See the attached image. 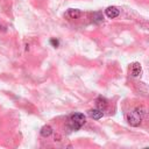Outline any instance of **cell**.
I'll return each instance as SVG.
<instances>
[{"label":"cell","instance_id":"6da1fadb","mask_svg":"<svg viewBox=\"0 0 149 149\" xmlns=\"http://www.w3.org/2000/svg\"><path fill=\"white\" fill-rule=\"evenodd\" d=\"M144 114H146L144 108H136V109H134V111H132L127 114V116H126L127 122L133 127H137L142 122V119H143Z\"/></svg>","mask_w":149,"mask_h":149},{"label":"cell","instance_id":"7a4b0ae2","mask_svg":"<svg viewBox=\"0 0 149 149\" xmlns=\"http://www.w3.org/2000/svg\"><path fill=\"white\" fill-rule=\"evenodd\" d=\"M85 123V115L83 113H73L69 118V127L72 130L80 129Z\"/></svg>","mask_w":149,"mask_h":149},{"label":"cell","instance_id":"3957f363","mask_svg":"<svg viewBox=\"0 0 149 149\" xmlns=\"http://www.w3.org/2000/svg\"><path fill=\"white\" fill-rule=\"evenodd\" d=\"M105 13H106V15H107V17H109V19H114V17H116L118 15H119V9L115 7V6H109V7H107L106 9H105Z\"/></svg>","mask_w":149,"mask_h":149},{"label":"cell","instance_id":"277c9868","mask_svg":"<svg viewBox=\"0 0 149 149\" xmlns=\"http://www.w3.org/2000/svg\"><path fill=\"white\" fill-rule=\"evenodd\" d=\"M88 115H90L92 119H94V120H99V119L102 118L104 113H102L101 109H99V108H94V109H90V111H88Z\"/></svg>","mask_w":149,"mask_h":149},{"label":"cell","instance_id":"5b68a950","mask_svg":"<svg viewBox=\"0 0 149 149\" xmlns=\"http://www.w3.org/2000/svg\"><path fill=\"white\" fill-rule=\"evenodd\" d=\"M130 71H132V76L133 77H137L142 71V68H141L140 63H137V62L133 63L132 66H130Z\"/></svg>","mask_w":149,"mask_h":149},{"label":"cell","instance_id":"8992f818","mask_svg":"<svg viewBox=\"0 0 149 149\" xmlns=\"http://www.w3.org/2000/svg\"><path fill=\"white\" fill-rule=\"evenodd\" d=\"M95 106H97V108L104 111V109L107 107V100H106V98H104V97H98V99L95 100Z\"/></svg>","mask_w":149,"mask_h":149},{"label":"cell","instance_id":"52a82bcc","mask_svg":"<svg viewBox=\"0 0 149 149\" xmlns=\"http://www.w3.org/2000/svg\"><path fill=\"white\" fill-rule=\"evenodd\" d=\"M40 133H41V135H42L43 137H48V136H50V135L52 134V128H51L49 125H45V126H43V127L41 128Z\"/></svg>","mask_w":149,"mask_h":149},{"label":"cell","instance_id":"ba28073f","mask_svg":"<svg viewBox=\"0 0 149 149\" xmlns=\"http://www.w3.org/2000/svg\"><path fill=\"white\" fill-rule=\"evenodd\" d=\"M68 15L71 17V19H78L80 16V10L77 9V8H70L68 10Z\"/></svg>","mask_w":149,"mask_h":149},{"label":"cell","instance_id":"9c48e42d","mask_svg":"<svg viewBox=\"0 0 149 149\" xmlns=\"http://www.w3.org/2000/svg\"><path fill=\"white\" fill-rule=\"evenodd\" d=\"M92 20H93V22H95V23H100V22L104 20L102 13H101V12H95V13H93Z\"/></svg>","mask_w":149,"mask_h":149},{"label":"cell","instance_id":"30bf717a","mask_svg":"<svg viewBox=\"0 0 149 149\" xmlns=\"http://www.w3.org/2000/svg\"><path fill=\"white\" fill-rule=\"evenodd\" d=\"M50 44H51L52 47L57 48V47L59 45V41H58V40H56V38H51V40H50Z\"/></svg>","mask_w":149,"mask_h":149}]
</instances>
